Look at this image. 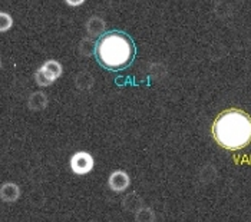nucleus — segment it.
Here are the masks:
<instances>
[{"mask_svg":"<svg viewBox=\"0 0 251 222\" xmlns=\"http://www.w3.org/2000/svg\"><path fill=\"white\" fill-rule=\"evenodd\" d=\"M213 136L217 144L224 149H243L251 141L250 116L238 109L223 112L214 122Z\"/></svg>","mask_w":251,"mask_h":222,"instance_id":"nucleus-1","label":"nucleus"},{"mask_svg":"<svg viewBox=\"0 0 251 222\" xmlns=\"http://www.w3.org/2000/svg\"><path fill=\"white\" fill-rule=\"evenodd\" d=\"M100 66L109 71H121L131 65L135 56V46L131 36L124 32H106L99 37L95 52Z\"/></svg>","mask_w":251,"mask_h":222,"instance_id":"nucleus-2","label":"nucleus"},{"mask_svg":"<svg viewBox=\"0 0 251 222\" xmlns=\"http://www.w3.org/2000/svg\"><path fill=\"white\" fill-rule=\"evenodd\" d=\"M62 74H63V68L60 62L55 59H49L36 71L35 82L40 88H46V86H50L56 79H59Z\"/></svg>","mask_w":251,"mask_h":222,"instance_id":"nucleus-3","label":"nucleus"},{"mask_svg":"<svg viewBox=\"0 0 251 222\" xmlns=\"http://www.w3.org/2000/svg\"><path fill=\"white\" fill-rule=\"evenodd\" d=\"M69 167H71V171L75 175H88V173H91L94 171L95 159H94V156L89 152L79 150V152L74 153L71 156Z\"/></svg>","mask_w":251,"mask_h":222,"instance_id":"nucleus-4","label":"nucleus"},{"mask_svg":"<svg viewBox=\"0 0 251 222\" xmlns=\"http://www.w3.org/2000/svg\"><path fill=\"white\" fill-rule=\"evenodd\" d=\"M131 185V176L128 175V172L122 171V169H116L114 171L109 178H108V186L112 192L121 194L125 192Z\"/></svg>","mask_w":251,"mask_h":222,"instance_id":"nucleus-5","label":"nucleus"},{"mask_svg":"<svg viewBox=\"0 0 251 222\" xmlns=\"http://www.w3.org/2000/svg\"><path fill=\"white\" fill-rule=\"evenodd\" d=\"M22 195V189L15 182H4L0 185V199L4 204H15Z\"/></svg>","mask_w":251,"mask_h":222,"instance_id":"nucleus-6","label":"nucleus"},{"mask_svg":"<svg viewBox=\"0 0 251 222\" xmlns=\"http://www.w3.org/2000/svg\"><path fill=\"white\" fill-rule=\"evenodd\" d=\"M49 105V98L43 91H36L30 93L27 98V108L32 112L45 111Z\"/></svg>","mask_w":251,"mask_h":222,"instance_id":"nucleus-7","label":"nucleus"},{"mask_svg":"<svg viewBox=\"0 0 251 222\" xmlns=\"http://www.w3.org/2000/svg\"><path fill=\"white\" fill-rule=\"evenodd\" d=\"M86 32H88V36L89 37H100L102 35H105V29H106V25H105V20L99 16H92V18L88 19L86 22Z\"/></svg>","mask_w":251,"mask_h":222,"instance_id":"nucleus-8","label":"nucleus"},{"mask_svg":"<svg viewBox=\"0 0 251 222\" xmlns=\"http://www.w3.org/2000/svg\"><path fill=\"white\" fill-rule=\"evenodd\" d=\"M144 206V199L138 192H128L124 198H122V208L128 212L135 214L136 211H139Z\"/></svg>","mask_w":251,"mask_h":222,"instance_id":"nucleus-9","label":"nucleus"},{"mask_svg":"<svg viewBox=\"0 0 251 222\" xmlns=\"http://www.w3.org/2000/svg\"><path fill=\"white\" fill-rule=\"evenodd\" d=\"M94 83H95L94 76H92V74L86 72V71L79 72L76 74V77H75V86L79 91H89L94 86Z\"/></svg>","mask_w":251,"mask_h":222,"instance_id":"nucleus-10","label":"nucleus"},{"mask_svg":"<svg viewBox=\"0 0 251 222\" xmlns=\"http://www.w3.org/2000/svg\"><path fill=\"white\" fill-rule=\"evenodd\" d=\"M217 168L214 167L213 164H205L204 167H201L200 172H198V178L202 184H211L217 179Z\"/></svg>","mask_w":251,"mask_h":222,"instance_id":"nucleus-11","label":"nucleus"},{"mask_svg":"<svg viewBox=\"0 0 251 222\" xmlns=\"http://www.w3.org/2000/svg\"><path fill=\"white\" fill-rule=\"evenodd\" d=\"M95 52H97V43L94 42L92 37L88 36L80 40V43H79V53L80 55L89 57V56L94 55Z\"/></svg>","mask_w":251,"mask_h":222,"instance_id":"nucleus-12","label":"nucleus"},{"mask_svg":"<svg viewBox=\"0 0 251 222\" xmlns=\"http://www.w3.org/2000/svg\"><path fill=\"white\" fill-rule=\"evenodd\" d=\"M156 221V214L152 208L150 206H142L139 211L135 212V222H155Z\"/></svg>","mask_w":251,"mask_h":222,"instance_id":"nucleus-13","label":"nucleus"},{"mask_svg":"<svg viewBox=\"0 0 251 222\" xmlns=\"http://www.w3.org/2000/svg\"><path fill=\"white\" fill-rule=\"evenodd\" d=\"M13 26V18L7 12H0V33L10 30Z\"/></svg>","mask_w":251,"mask_h":222,"instance_id":"nucleus-14","label":"nucleus"},{"mask_svg":"<svg viewBox=\"0 0 251 222\" xmlns=\"http://www.w3.org/2000/svg\"><path fill=\"white\" fill-rule=\"evenodd\" d=\"M65 1H66V4L71 6V7H77V6H80V4L85 3V0H65Z\"/></svg>","mask_w":251,"mask_h":222,"instance_id":"nucleus-15","label":"nucleus"},{"mask_svg":"<svg viewBox=\"0 0 251 222\" xmlns=\"http://www.w3.org/2000/svg\"><path fill=\"white\" fill-rule=\"evenodd\" d=\"M0 69H1V59H0Z\"/></svg>","mask_w":251,"mask_h":222,"instance_id":"nucleus-16","label":"nucleus"}]
</instances>
